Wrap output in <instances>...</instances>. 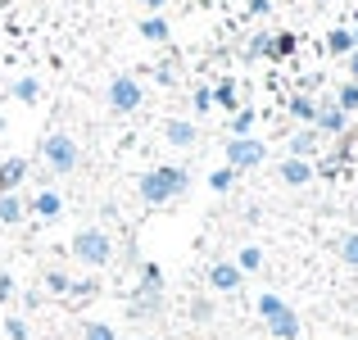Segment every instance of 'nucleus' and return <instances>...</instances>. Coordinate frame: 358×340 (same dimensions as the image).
<instances>
[{"mask_svg": "<svg viewBox=\"0 0 358 340\" xmlns=\"http://www.w3.org/2000/svg\"><path fill=\"white\" fill-rule=\"evenodd\" d=\"M136 191H141V200H145L150 209H159V204L182 200V195L191 191V173H186L182 164H159L136 182Z\"/></svg>", "mask_w": 358, "mask_h": 340, "instance_id": "1", "label": "nucleus"}, {"mask_svg": "<svg viewBox=\"0 0 358 340\" xmlns=\"http://www.w3.org/2000/svg\"><path fill=\"white\" fill-rule=\"evenodd\" d=\"M73 259L82 263V268H109V259H114V236L105 232V227H82L78 236H73Z\"/></svg>", "mask_w": 358, "mask_h": 340, "instance_id": "2", "label": "nucleus"}, {"mask_svg": "<svg viewBox=\"0 0 358 340\" xmlns=\"http://www.w3.org/2000/svg\"><path fill=\"white\" fill-rule=\"evenodd\" d=\"M41 159H45V168H50L55 177H69V173H78L82 150H78V141H73L69 132H50V136L41 141Z\"/></svg>", "mask_w": 358, "mask_h": 340, "instance_id": "3", "label": "nucleus"}, {"mask_svg": "<svg viewBox=\"0 0 358 340\" xmlns=\"http://www.w3.org/2000/svg\"><path fill=\"white\" fill-rule=\"evenodd\" d=\"M259 313H263V323H268V332L277 340H299V318H295V309H290L281 295L263 290L259 295Z\"/></svg>", "mask_w": 358, "mask_h": 340, "instance_id": "4", "label": "nucleus"}, {"mask_svg": "<svg viewBox=\"0 0 358 340\" xmlns=\"http://www.w3.org/2000/svg\"><path fill=\"white\" fill-rule=\"evenodd\" d=\"M141 100H145V91H141V82L131 78V73H118V78H109L105 87V105L114 113H136Z\"/></svg>", "mask_w": 358, "mask_h": 340, "instance_id": "5", "label": "nucleus"}, {"mask_svg": "<svg viewBox=\"0 0 358 340\" xmlns=\"http://www.w3.org/2000/svg\"><path fill=\"white\" fill-rule=\"evenodd\" d=\"M263 159H268V146L254 136H231L227 141V168H236V173H245V168H259Z\"/></svg>", "mask_w": 358, "mask_h": 340, "instance_id": "6", "label": "nucleus"}, {"mask_svg": "<svg viewBox=\"0 0 358 340\" xmlns=\"http://www.w3.org/2000/svg\"><path fill=\"white\" fill-rule=\"evenodd\" d=\"M313 127L322 132V136H345V127H350V113H345L336 100H327V105H317V118Z\"/></svg>", "mask_w": 358, "mask_h": 340, "instance_id": "7", "label": "nucleus"}, {"mask_svg": "<svg viewBox=\"0 0 358 340\" xmlns=\"http://www.w3.org/2000/svg\"><path fill=\"white\" fill-rule=\"evenodd\" d=\"M241 281H245V272L236 268V263H227V259L209 263V290H222V295H231V290H241Z\"/></svg>", "mask_w": 358, "mask_h": 340, "instance_id": "8", "label": "nucleus"}, {"mask_svg": "<svg viewBox=\"0 0 358 340\" xmlns=\"http://www.w3.org/2000/svg\"><path fill=\"white\" fill-rule=\"evenodd\" d=\"M164 141H168V146H177V150H191L195 141H200V127H195L191 118H168L164 122Z\"/></svg>", "mask_w": 358, "mask_h": 340, "instance_id": "9", "label": "nucleus"}, {"mask_svg": "<svg viewBox=\"0 0 358 340\" xmlns=\"http://www.w3.org/2000/svg\"><path fill=\"white\" fill-rule=\"evenodd\" d=\"M322 132H317V127H299L295 132V136H290V155H295V159H313V155H322Z\"/></svg>", "mask_w": 358, "mask_h": 340, "instance_id": "10", "label": "nucleus"}, {"mask_svg": "<svg viewBox=\"0 0 358 340\" xmlns=\"http://www.w3.org/2000/svg\"><path fill=\"white\" fill-rule=\"evenodd\" d=\"M277 177H281L286 186H308V182H313V164L290 155V159H281V164H277Z\"/></svg>", "mask_w": 358, "mask_h": 340, "instance_id": "11", "label": "nucleus"}, {"mask_svg": "<svg viewBox=\"0 0 358 340\" xmlns=\"http://www.w3.org/2000/svg\"><path fill=\"white\" fill-rule=\"evenodd\" d=\"M23 177H27V159H5V164H0V195L18 191Z\"/></svg>", "mask_w": 358, "mask_h": 340, "instance_id": "12", "label": "nucleus"}, {"mask_svg": "<svg viewBox=\"0 0 358 340\" xmlns=\"http://www.w3.org/2000/svg\"><path fill=\"white\" fill-rule=\"evenodd\" d=\"M32 213H36V218H59V213H64V200L55 191H41L32 200Z\"/></svg>", "mask_w": 358, "mask_h": 340, "instance_id": "13", "label": "nucleus"}, {"mask_svg": "<svg viewBox=\"0 0 358 340\" xmlns=\"http://www.w3.org/2000/svg\"><path fill=\"white\" fill-rule=\"evenodd\" d=\"M236 268L245 272V277H250V272H259V268H263V250H259V245H241V254H236Z\"/></svg>", "mask_w": 358, "mask_h": 340, "instance_id": "14", "label": "nucleus"}, {"mask_svg": "<svg viewBox=\"0 0 358 340\" xmlns=\"http://www.w3.org/2000/svg\"><path fill=\"white\" fill-rule=\"evenodd\" d=\"M18 218H23V200H18L14 191H9V195H0V222H5V227H14Z\"/></svg>", "mask_w": 358, "mask_h": 340, "instance_id": "15", "label": "nucleus"}, {"mask_svg": "<svg viewBox=\"0 0 358 340\" xmlns=\"http://www.w3.org/2000/svg\"><path fill=\"white\" fill-rule=\"evenodd\" d=\"M78 336H82V340H118L114 327H109V323H96V318H91V323H82Z\"/></svg>", "mask_w": 358, "mask_h": 340, "instance_id": "16", "label": "nucleus"}, {"mask_svg": "<svg viewBox=\"0 0 358 340\" xmlns=\"http://www.w3.org/2000/svg\"><path fill=\"white\" fill-rule=\"evenodd\" d=\"M336 250H341V263H345V268H354V272H358V232H345Z\"/></svg>", "mask_w": 358, "mask_h": 340, "instance_id": "17", "label": "nucleus"}, {"mask_svg": "<svg viewBox=\"0 0 358 340\" xmlns=\"http://www.w3.org/2000/svg\"><path fill=\"white\" fill-rule=\"evenodd\" d=\"M14 100L36 105V100H41V82H36V78H18V82H14Z\"/></svg>", "mask_w": 358, "mask_h": 340, "instance_id": "18", "label": "nucleus"}, {"mask_svg": "<svg viewBox=\"0 0 358 340\" xmlns=\"http://www.w3.org/2000/svg\"><path fill=\"white\" fill-rule=\"evenodd\" d=\"M327 50H331V55H350V50H354L350 27H336V32H327Z\"/></svg>", "mask_w": 358, "mask_h": 340, "instance_id": "19", "label": "nucleus"}, {"mask_svg": "<svg viewBox=\"0 0 358 340\" xmlns=\"http://www.w3.org/2000/svg\"><path fill=\"white\" fill-rule=\"evenodd\" d=\"M290 50H295V32H277V36H268V55H272V59H286Z\"/></svg>", "mask_w": 358, "mask_h": 340, "instance_id": "20", "label": "nucleus"}, {"mask_svg": "<svg viewBox=\"0 0 358 340\" xmlns=\"http://www.w3.org/2000/svg\"><path fill=\"white\" fill-rule=\"evenodd\" d=\"M186 313H191V323H200V327H204V323H213V299H209V295H195Z\"/></svg>", "mask_w": 358, "mask_h": 340, "instance_id": "21", "label": "nucleus"}, {"mask_svg": "<svg viewBox=\"0 0 358 340\" xmlns=\"http://www.w3.org/2000/svg\"><path fill=\"white\" fill-rule=\"evenodd\" d=\"M290 113H295L299 122H308V127H313V118H317V105L308 96H290Z\"/></svg>", "mask_w": 358, "mask_h": 340, "instance_id": "22", "label": "nucleus"}, {"mask_svg": "<svg viewBox=\"0 0 358 340\" xmlns=\"http://www.w3.org/2000/svg\"><path fill=\"white\" fill-rule=\"evenodd\" d=\"M136 32L145 36V41H168V23H164V18H159V14H155V18H145V23H141Z\"/></svg>", "mask_w": 358, "mask_h": 340, "instance_id": "23", "label": "nucleus"}, {"mask_svg": "<svg viewBox=\"0 0 358 340\" xmlns=\"http://www.w3.org/2000/svg\"><path fill=\"white\" fill-rule=\"evenodd\" d=\"M45 290H50V295H69V290H73V281H69V272H59V268H50V272H45Z\"/></svg>", "mask_w": 358, "mask_h": 340, "instance_id": "24", "label": "nucleus"}, {"mask_svg": "<svg viewBox=\"0 0 358 340\" xmlns=\"http://www.w3.org/2000/svg\"><path fill=\"white\" fill-rule=\"evenodd\" d=\"M336 105H341L345 113H358V82H345V87L336 91Z\"/></svg>", "mask_w": 358, "mask_h": 340, "instance_id": "25", "label": "nucleus"}, {"mask_svg": "<svg viewBox=\"0 0 358 340\" xmlns=\"http://www.w3.org/2000/svg\"><path fill=\"white\" fill-rule=\"evenodd\" d=\"M250 127H254V109H236V113H231V136H250Z\"/></svg>", "mask_w": 358, "mask_h": 340, "instance_id": "26", "label": "nucleus"}, {"mask_svg": "<svg viewBox=\"0 0 358 340\" xmlns=\"http://www.w3.org/2000/svg\"><path fill=\"white\" fill-rule=\"evenodd\" d=\"M213 105L236 109V82H218V91H213Z\"/></svg>", "mask_w": 358, "mask_h": 340, "instance_id": "27", "label": "nucleus"}, {"mask_svg": "<svg viewBox=\"0 0 358 340\" xmlns=\"http://www.w3.org/2000/svg\"><path fill=\"white\" fill-rule=\"evenodd\" d=\"M231 182H236V168H218V173H209L213 191H231Z\"/></svg>", "mask_w": 358, "mask_h": 340, "instance_id": "28", "label": "nucleus"}, {"mask_svg": "<svg viewBox=\"0 0 358 340\" xmlns=\"http://www.w3.org/2000/svg\"><path fill=\"white\" fill-rule=\"evenodd\" d=\"M5 336L9 340H27V323L23 318H5Z\"/></svg>", "mask_w": 358, "mask_h": 340, "instance_id": "29", "label": "nucleus"}, {"mask_svg": "<svg viewBox=\"0 0 358 340\" xmlns=\"http://www.w3.org/2000/svg\"><path fill=\"white\" fill-rule=\"evenodd\" d=\"M209 109H213V91L200 87V91H195V113H209Z\"/></svg>", "mask_w": 358, "mask_h": 340, "instance_id": "30", "label": "nucleus"}, {"mask_svg": "<svg viewBox=\"0 0 358 340\" xmlns=\"http://www.w3.org/2000/svg\"><path fill=\"white\" fill-rule=\"evenodd\" d=\"M9 299H14V277L0 272V304H9Z\"/></svg>", "mask_w": 358, "mask_h": 340, "instance_id": "31", "label": "nucleus"}, {"mask_svg": "<svg viewBox=\"0 0 358 340\" xmlns=\"http://www.w3.org/2000/svg\"><path fill=\"white\" fill-rule=\"evenodd\" d=\"M259 55H268V36H254L250 50H245V59H259Z\"/></svg>", "mask_w": 358, "mask_h": 340, "instance_id": "32", "label": "nucleus"}, {"mask_svg": "<svg viewBox=\"0 0 358 340\" xmlns=\"http://www.w3.org/2000/svg\"><path fill=\"white\" fill-rule=\"evenodd\" d=\"M155 78H159V87H173V82H177V73L168 69V64H159V69H155Z\"/></svg>", "mask_w": 358, "mask_h": 340, "instance_id": "33", "label": "nucleus"}, {"mask_svg": "<svg viewBox=\"0 0 358 340\" xmlns=\"http://www.w3.org/2000/svg\"><path fill=\"white\" fill-rule=\"evenodd\" d=\"M345 69H350V82H358V50L345 55Z\"/></svg>", "mask_w": 358, "mask_h": 340, "instance_id": "34", "label": "nucleus"}, {"mask_svg": "<svg viewBox=\"0 0 358 340\" xmlns=\"http://www.w3.org/2000/svg\"><path fill=\"white\" fill-rule=\"evenodd\" d=\"M268 9H272L268 0H250V14H254V18H263V14H268Z\"/></svg>", "mask_w": 358, "mask_h": 340, "instance_id": "35", "label": "nucleus"}, {"mask_svg": "<svg viewBox=\"0 0 358 340\" xmlns=\"http://www.w3.org/2000/svg\"><path fill=\"white\" fill-rule=\"evenodd\" d=\"M141 5H150V9H164V0H141Z\"/></svg>", "mask_w": 358, "mask_h": 340, "instance_id": "36", "label": "nucleus"}, {"mask_svg": "<svg viewBox=\"0 0 358 340\" xmlns=\"http://www.w3.org/2000/svg\"><path fill=\"white\" fill-rule=\"evenodd\" d=\"M350 36H354V50H358V18H354V32Z\"/></svg>", "mask_w": 358, "mask_h": 340, "instance_id": "37", "label": "nucleus"}, {"mask_svg": "<svg viewBox=\"0 0 358 340\" xmlns=\"http://www.w3.org/2000/svg\"><path fill=\"white\" fill-rule=\"evenodd\" d=\"M136 340H159V336H136Z\"/></svg>", "mask_w": 358, "mask_h": 340, "instance_id": "38", "label": "nucleus"}]
</instances>
